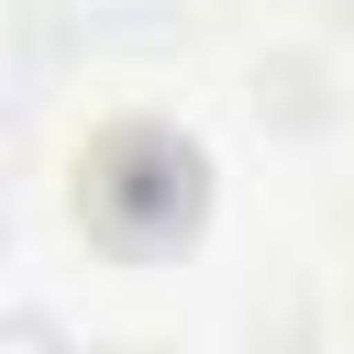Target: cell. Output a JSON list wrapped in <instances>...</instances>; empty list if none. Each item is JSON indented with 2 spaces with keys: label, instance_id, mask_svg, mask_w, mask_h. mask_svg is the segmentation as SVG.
Wrapping results in <instances>:
<instances>
[{
  "label": "cell",
  "instance_id": "6da1fadb",
  "mask_svg": "<svg viewBox=\"0 0 354 354\" xmlns=\"http://www.w3.org/2000/svg\"><path fill=\"white\" fill-rule=\"evenodd\" d=\"M77 210H88L111 243H133V254L166 243V232H188V221H199V144L155 133V122L100 133L88 166H77Z\"/></svg>",
  "mask_w": 354,
  "mask_h": 354
}]
</instances>
